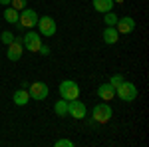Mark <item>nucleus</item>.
<instances>
[{"label": "nucleus", "instance_id": "obj_1", "mask_svg": "<svg viewBox=\"0 0 149 147\" xmlns=\"http://www.w3.org/2000/svg\"><path fill=\"white\" fill-rule=\"evenodd\" d=\"M115 95H119L121 102H133L137 98V86H133L131 82H121L119 86H115Z\"/></svg>", "mask_w": 149, "mask_h": 147}, {"label": "nucleus", "instance_id": "obj_2", "mask_svg": "<svg viewBox=\"0 0 149 147\" xmlns=\"http://www.w3.org/2000/svg\"><path fill=\"white\" fill-rule=\"evenodd\" d=\"M60 95H62V100H66V102L78 100V95H80V86H78L74 79H64V82L60 84Z\"/></svg>", "mask_w": 149, "mask_h": 147}, {"label": "nucleus", "instance_id": "obj_3", "mask_svg": "<svg viewBox=\"0 0 149 147\" xmlns=\"http://www.w3.org/2000/svg\"><path fill=\"white\" fill-rule=\"evenodd\" d=\"M28 93H30V98H32V100L42 102V100H46V98H48L50 88H48L44 82H34V84H28Z\"/></svg>", "mask_w": 149, "mask_h": 147}, {"label": "nucleus", "instance_id": "obj_4", "mask_svg": "<svg viewBox=\"0 0 149 147\" xmlns=\"http://www.w3.org/2000/svg\"><path fill=\"white\" fill-rule=\"evenodd\" d=\"M36 22H38V14L36 10H30V8H24L20 10V18H18V28H34Z\"/></svg>", "mask_w": 149, "mask_h": 147}, {"label": "nucleus", "instance_id": "obj_5", "mask_svg": "<svg viewBox=\"0 0 149 147\" xmlns=\"http://www.w3.org/2000/svg\"><path fill=\"white\" fill-rule=\"evenodd\" d=\"M36 26H38V30H40V36H54L56 30H58L52 16H42V18H38Z\"/></svg>", "mask_w": 149, "mask_h": 147}, {"label": "nucleus", "instance_id": "obj_6", "mask_svg": "<svg viewBox=\"0 0 149 147\" xmlns=\"http://www.w3.org/2000/svg\"><path fill=\"white\" fill-rule=\"evenodd\" d=\"M92 117L95 119V123H107L111 119V107L107 103H97L92 111Z\"/></svg>", "mask_w": 149, "mask_h": 147}, {"label": "nucleus", "instance_id": "obj_7", "mask_svg": "<svg viewBox=\"0 0 149 147\" xmlns=\"http://www.w3.org/2000/svg\"><path fill=\"white\" fill-rule=\"evenodd\" d=\"M24 54V44H22V38H14L10 44H8V52H6V56L10 62H18Z\"/></svg>", "mask_w": 149, "mask_h": 147}, {"label": "nucleus", "instance_id": "obj_8", "mask_svg": "<svg viewBox=\"0 0 149 147\" xmlns=\"http://www.w3.org/2000/svg\"><path fill=\"white\" fill-rule=\"evenodd\" d=\"M86 113H88V107L84 102H78V100L68 102V115H72L74 119H84Z\"/></svg>", "mask_w": 149, "mask_h": 147}, {"label": "nucleus", "instance_id": "obj_9", "mask_svg": "<svg viewBox=\"0 0 149 147\" xmlns=\"http://www.w3.org/2000/svg\"><path fill=\"white\" fill-rule=\"evenodd\" d=\"M22 44L26 46V50H30V52H38L40 46H42V36L38 34V32H28V34L22 38Z\"/></svg>", "mask_w": 149, "mask_h": 147}, {"label": "nucleus", "instance_id": "obj_10", "mask_svg": "<svg viewBox=\"0 0 149 147\" xmlns=\"http://www.w3.org/2000/svg\"><path fill=\"white\" fill-rule=\"evenodd\" d=\"M115 30L119 34H131L135 30V20L131 16H123V18H117V24H115Z\"/></svg>", "mask_w": 149, "mask_h": 147}, {"label": "nucleus", "instance_id": "obj_11", "mask_svg": "<svg viewBox=\"0 0 149 147\" xmlns=\"http://www.w3.org/2000/svg\"><path fill=\"white\" fill-rule=\"evenodd\" d=\"M97 98L100 100H105V102H109V100H113L115 98V88L107 82V84H103L97 88Z\"/></svg>", "mask_w": 149, "mask_h": 147}, {"label": "nucleus", "instance_id": "obj_12", "mask_svg": "<svg viewBox=\"0 0 149 147\" xmlns=\"http://www.w3.org/2000/svg\"><path fill=\"white\" fill-rule=\"evenodd\" d=\"M119 40V32L115 30V26H105L103 30V42L105 44H115Z\"/></svg>", "mask_w": 149, "mask_h": 147}, {"label": "nucleus", "instance_id": "obj_13", "mask_svg": "<svg viewBox=\"0 0 149 147\" xmlns=\"http://www.w3.org/2000/svg\"><path fill=\"white\" fill-rule=\"evenodd\" d=\"M92 6L95 8V12H102V14H105V12L113 10V0H93Z\"/></svg>", "mask_w": 149, "mask_h": 147}, {"label": "nucleus", "instance_id": "obj_14", "mask_svg": "<svg viewBox=\"0 0 149 147\" xmlns=\"http://www.w3.org/2000/svg\"><path fill=\"white\" fill-rule=\"evenodd\" d=\"M12 100H14V103H16V105H26V103L30 102V93H28V90H26V88L16 90V91H14V95H12Z\"/></svg>", "mask_w": 149, "mask_h": 147}, {"label": "nucleus", "instance_id": "obj_15", "mask_svg": "<svg viewBox=\"0 0 149 147\" xmlns=\"http://www.w3.org/2000/svg\"><path fill=\"white\" fill-rule=\"evenodd\" d=\"M18 18H20V12L18 10H14V8H6L4 10V20L6 22H10V24H18Z\"/></svg>", "mask_w": 149, "mask_h": 147}, {"label": "nucleus", "instance_id": "obj_16", "mask_svg": "<svg viewBox=\"0 0 149 147\" xmlns=\"http://www.w3.org/2000/svg\"><path fill=\"white\" fill-rule=\"evenodd\" d=\"M54 111H56L58 115H68V102H66V100H60V102H56V105H54Z\"/></svg>", "mask_w": 149, "mask_h": 147}, {"label": "nucleus", "instance_id": "obj_17", "mask_svg": "<svg viewBox=\"0 0 149 147\" xmlns=\"http://www.w3.org/2000/svg\"><path fill=\"white\" fill-rule=\"evenodd\" d=\"M105 26H115L117 24V16L113 14V10H109V12H105Z\"/></svg>", "mask_w": 149, "mask_h": 147}, {"label": "nucleus", "instance_id": "obj_18", "mask_svg": "<svg viewBox=\"0 0 149 147\" xmlns=\"http://www.w3.org/2000/svg\"><path fill=\"white\" fill-rule=\"evenodd\" d=\"M10 4H12V8H14V10H24V8H26V6H28V4H26V0H10Z\"/></svg>", "mask_w": 149, "mask_h": 147}, {"label": "nucleus", "instance_id": "obj_19", "mask_svg": "<svg viewBox=\"0 0 149 147\" xmlns=\"http://www.w3.org/2000/svg\"><path fill=\"white\" fill-rule=\"evenodd\" d=\"M12 40H14V36H12L10 32H8V30H6V32H2V34H0V44H10Z\"/></svg>", "mask_w": 149, "mask_h": 147}, {"label": "nucleus", "instance_id": "obj_20", "mask_svg": "<svg viewBox=\"0 0 149 147\" xmlns=\"http://www.w3.org/2000/svg\"><path fill=\"white\" fill-rule=\"evenodd\" d=\"M121 82H123V76H121V74H113V76H111V79H109V84H111V86H119V84H121Z\"/></svg>", "mask_w": 149, "mask_h": 147}, {"label": "nucleus", "instance_id": "obj_21", "mask_svg": "<svg viewBox=\"0 0 149 147\" xmlns=\"http://www.w3.org/2000/svg\"><path fill=\"white\" fill-rule=\"evenodd\" d=\"M56 147H74V141H70V139H58Z\"/></svg>", "mask_w": 149, "mask_h": 147}, {"label": "nucleus", "instance_id": "obj_22", "mask_svg": "<svg viewBox=\"0 0 149 147\" xmlns=\"http://www.w3.org/2000/svg\"><path fill=\"white\" fill-rule=\"evenodd\" d=\"M38 52H40L42 56H48V54H50V48H48L46 44H42V46H40V50H38Z\"/></svg>", "mask_w": 149, "mask_h": 147}, {"label": "nucleus", "instance_id": "obj_23", "mask_svg": "<svg viewBox=\"0 0 149 147\" xmlns=\"http://www.w3.org/2000/svg\"><path fill=\"white\" fill-rule=\"evenodd\" d=\"M0 4H4V6H10V0H0Z\"/></svg>", "mask_w": 149, "mask_h": 147}, {"label": "nucleus", "instance_id": "obj_24", "mask_svg": "<svg viewBox=\"0 0 149 147\" xmlns=\"http://www.w3.org/2000/svg\"><path fill=\"white\" fill-rule=\"evenodd\" d=\"M121 2H125V0H113V4H121Z\"/></svg>", "mask_w": 149, "mask_h": 147}]
</instances>
